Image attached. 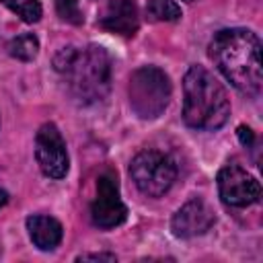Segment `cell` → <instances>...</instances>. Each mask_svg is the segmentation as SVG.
Masks as SVG:
<instances>
[{
  "instance_id": "cell-1",
  "label": "cell",
  "mask_w": 263,
  "mask_h": 263,
  "mask_svg": "<svg viewBox=\"0 0 263 263\" xmlns=\"http://www.w3.org/2000/svg\"><path fill=\"white\" fill-rule=\"evenodd\" d=\"M210 58L222 76L245 95H259L263 84L261 41L257 33L242 27L222 29L210 43Z\"/></svg>"
},
{
  "instance_id": "cell-2",
  "label": "cell",
  "mask_w": 263,
  "mask_h": 263,
  "mask_svg": "<svg viewBox=\"0 0 263 263\" xmlns=\"http://www.w3.org/2000/svg\"><path fill=\"white\" fill-rule=\"evenodd\" d=\"M55 70L80 105L103 101L111 88V55L101 45L62 47L53 58Z\"/></svg>"
},
{
  "instance_id": "cell-3",
  "label": "cell",
  "mask_w": 263,
  "mask_h": 263,
  "mask_svg": "<svg viewBox=\"0 0 263 263\" xmlns=\"http://www.w3.org/2000/svg\"><path fill=\"white\" fill-rule=\"evenodd\" d=\"M226 88L203 66H191L183 78V121L193 129L214 132L228 121Z\"/></svg>"
},
{
  "instance_id": "cell-4",
  "label": "cell",
  "mask_w": 263,
  "mask_h": 263,
  "mask_svg": "<svg viewBox=\"0 0 263 263\" xmlns=\"http://www.w3.org/2000/svg\"><path fill=\"white\" fill-rule=\"evenodd\" d=\"M129 107L140 119H156L171 103V78L158 66H142L129 76Z\"/></svg>"
},
{
  "instance_id": "cell-5",
  "label": "cell",
  "mask_w": 263,
  "mask_h": 263,
  "mask_svg": "<svg viewBox=\"0 0 263 263\" xmlns=\"http://www.w3.org/2000/svg\"><path fill=\"white\" fill-rule=\"evenodd\" d=\"M129 175L144 195L160 197L173 187L177 179V164L164 152L144 150L134 156L129 164Z\"/></svg>"
},
{
  "instance_id": "cell-6",
  "label": "cell",
  "mask_w": 263,
  "mask_h": 263,
  "mask_svg": "<svg viewBox=\"0 0 263 263\" xmlns=\"http://www.w3.org/2000/svg\"><path fill=\"white\" fill-rule=\"evenodd\" d=\"M35 158L45 177L62 179L68 173L70 158L66 150V140L55 123H43L35 136Z\"/></svg>"
},
{
  "instance_id": "cell-7",
  "label": "cell",
  "mask_w": 263,
  "mask_h": 263,
  "mask_svg": "<svg viewBox=\"0 0 263 263\" xmlns=\"http://www.w3.org/2000/svg\"><path fill=\"white\" fill-rule=\"evenodd\" d=\"M127 218V208L119 197L117 177L113 173H103L97 179V195L90 203V220L99 228H115Z\"/></svg>"
},
{
  "instance_id": "cell-8",
  "label": "cell",
  "mask_w": 263,
  "mask_h": 263,
  "mask_svg": "<svg viewBox=\"0 0 263 263\" xmlns=\"http://www.w3.org/2000/svg\"><path fill=\"white\" fill-rule=\"evenodd\" d=\"M218 191L226 205L232 208H247L259 201L261 197V185L259 181L247 173L238 164H226L218 173Z\"/></svg>"
},
{
  "instance_id": "cell-9",
  "label": "cell",
  "mask_w": 263,
  "mask_h": 263,
  "mask_svg": "<svg viewBox=\"0 0 263 263\" xmlns=\"http://www.w3.org/2000/svg\"><path fill=\"white\" fill-rule=\"evenodd\" d=\"M214 222L216 218L212 208L201 197H193L175 212L171 220V228H173V234L179 238H193L208 232L214 226Z\"/></svg>"
},
{
  "instance_id": "cell-10",
  "label": "cell",
  "mask_w": 263,
  "mask_h": 263,
  "mask_svg": "<svg viewBox=\"0 0 263 263\" xmlns=\"http://www.w3.org/2000/svg\"><path fill=\"white\" fill-rule=\"evenodd\" d=\"M99 25L109 33L132 37L140 27L138 4L134 0H109L99 14Z\"/></svg>"
},
{
  "instance_id": "cell-11",
  "label": "cell",
  "mask_w": 263,
  "mask_h": 263,
  "mask_svg": "<svg viewBox=\"0 0 263 263\" xmlns=\"http://www.w3.org/2000/svg\"><path fill=\"white\" fill-rule=\"evenodd\" d=\"M27 230H29V238L39 251H53L62 242V236H64L62 224L55 218L45 216V214L29 216Z\"/></svg>"
},
{
  "instance_id": "cell-12",
  "label": "cell",
  "mask_w": 263,
  "mask_h": 263,
  "mask_svg": "<svg viewBox=\"0 0 263 263\" xmlns=\"http://www.w3.org/2000/svg\"><path fill=\"white\" fill-rule=\"evenodd\" d=\"M181 6L175 0H148L146 16L152 23H175L181 18Z\"/></svg>"
},
{
  "instance_id": "cell-13",
  "label": "cell",
  "mask_w": 263,
  "mask_h": 263,
  "mask_svg": "<svg viewBox=\"0 0 263 263\" xmlns=\"http://www.w3.org/2000/svg\"><path fill=\"white\" fill-rule=\"evenodd\" d=\"M8 53L21 62H31L39 53V39L33 33H23L8 43Z\"/></svg>"
},
{
  "instance_id": "cell-14",
  "label": "cell",
  "mask_w": 263,
  "mask_h": 263,
  "mask_svg": "<svg viewBox=\"0 0 263 263\" xmlns=\"http://www.w3.org/2000/svg\"><path fill=\"white\" fill-rule=\"evenodd\" d=\"M6 8H10L16 16H21L25 23H37L43 14V8L39 0H0Z\"/></svg>"
},
{
  "instance_id": "cell-15",
  "label": "cell",
  "mask_w": 263,
  "mask_h": 263,
  "mask_svg": "<svg viewBox=\"0 0 263 263\" xmlns=\"http://www.w3.org/2000/svg\"><path fill=\"white\" fill-rule=\"evenodd\" d=\"M55 12L62 21L70 25H82L84 16L80 10V0H55Z\"/></svg>"
},
{
  "instance_id": "cell-16",
  "label": "cell",
  "mask_w": 263,
  "mask_h": 263,
  "mask_svg": "<svg viewBox=\"0 0 263 263\" xmlns=\"http://www.w3.org/2000/svg\"><path fill=\"white\" fill-rule=\"evenodd\" d=\"M76 261H117V257L111 253H88V255L76 257Z\"/></svg>"
},
{
  "instance_id": "cell-17",
  "label": "cell",
  "mask_w": 263,
  "mask_h": 263,
  "mask_svg": "<svg viewBox=\"0 0 263 263\" xmlns=\"http://www.w3.org/2000/svg\"><path fill=\"white\" fill-rule=\"evenodd\" d=\"M238 138H240V142L247 146V144H251V142H253V132H251L249 127L240 125V127H238Z\"/></svg>"
},
{
  "instance_id": "cell-18",
  "label": "cell",
  "mask_w": 263,
  "mask_h": 263,
  "mask_svg": "<svg viewBox=\"0 0 263 263\" xmlns=\"http://www.w3.org/2000/svg\"><path fill=\"white\" fill-rule=\"evenodd\" d=\"M6 201H8V193H6L4 189H0V208H4Z\"/></svg>"
},
{
  "instance_id": "cell-19",
  "label": "cell",
  "mask_w": 263,
  "mask_h": 263,
  "mask_svg": "<svg viewBox=\"0 0 263 263\" xmlns=\"http://www.w3.org/2000/svg\"><path fill=\"white\" fill-rule=\"evenodd\" d=\"M187 2H191V0H187Z\"/></svg>"
}]
</instances>
